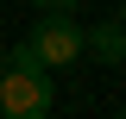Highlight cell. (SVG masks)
<instances>
[{"label": "cell", "instance_id": "2", "mask_svg": "<svg viewBox=\"0 0 126 119\" xmlns=\"http://www.w3.org/2000/svg\"><path fill=\"white\" fill-rule=\"evenodd\" d=\"M25 44H32V57L44 63V69H69V63L82 57V25H76L69 13H63V6H50V19H44L38 31H32Z\"/></svg>", "mask_w": 126, "mask_h": 119}, {"label": "cell", "instance_id": "4", "mask_svg": "<svg viewBox=\"0 0 126 119\" xmlns=\"http://www.w3.org/2000/svg\"><path fill=\"white\" fill-rule=\"evenodd\" d=\"M38 6H63V13H69V6H76V0H38Z\"/></svg>", "mask_w": 126, "mask_h": 119}, {"label": "cell", "instance_id": "3", "mask_svg": "<svg viewBox=\"0 0 126 119\" xmlns=\"http://www.w3.org/2000/svg\"><path fill=\"white\" fill-rule=\"evenodd\" d=\"M82 50H94L101 63H126V25H82Z\"/></svg>", "mask_w": 126, "mask_h": 119}, {"label": "cell", "instance_id": "1", "mask_svg": "<svg viewBox=\"0 0 126 119\" xmlns=\"http://www.w3.org/2000/svg\"><path fill=\"white\" fill-rule=\"evenodd\" d=\"M50 107H57V94H50L44 63L32 57V44H13L6 63H0V113L6 119H44Z\"/></svg>", "mask_w": 126, "mask_h": 119}, {"label": "cell", "instance_id": "5", "mask_svg": "<svg viewBox=\"0 0 126 119\" xmlns=\"http://www.w3.org/2000/svg\"><path fill=\"white\" fill-rule=\"evenodd\" d=\"M120 25H126V6H120Z\"/></svg>", "mask_w": 126, "mask_h": 119}]
</instances>
